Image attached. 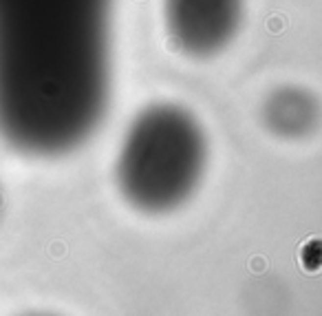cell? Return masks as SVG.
<instances>
[{"label": "cell", "mask_w": 322, "mask_h": 316, "mask_svg": "<svg viewBox=\"0 0 322 316\" xmlns=\"http://www.w3.org/2000/svg\"><path fill=\"white\" fill-rule=\"evenodd\" d=\"M113 0H0V135L60 155L99 126L110 93Z\"/></svg>", "instance_id": "obj_1"}, {"label": "cell", "mask_w": 322, "mask_h": 316, "mask_svg": "<svg viewBox=\"0 0 322 316\" xmlns=\"http://www.w3.org/2000/svg\"><path fill=\"white\" fill-rule=\"evenodd\" d=\"M205 161V133L197 117L176 104H152L128 126L115 177L135 210L168 214L197 192Z\"/></svg>", "instance_id": "obj_2"}, {"label": "cell", "mask_w": 322, "mask_h": 316, "mask_svg": "<svg viewBox=\"0 0 322 316\" xmlns=\"http://www.w3.org/2000/svg\"><path fill=\"white\" fill-rule=\"evenodd\" d=\"M170 42L192 60L219 55L236 38L243 0H163Z\"/></svg>", "instance_id": "obj_3"}, {"label": "cell", "mask_w": 322, "mask_h": 316, "mask_svg": "<svg viewBox=\"0 0 322 316\" xmlns=\"http://www.w3.org/2000/svg\"><path fill=\"white\" fill-rule=\"evenodd\" d=\"M263 117L272 133L282 137H302L316 126L318 104L307 91L285 86L267 98Z\"/></svg>", "instance_id": "obj_4"}]
</instances>
